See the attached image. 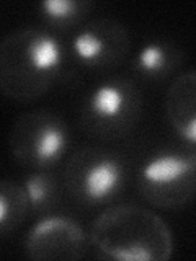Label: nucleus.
<instances>
[{
	"mask_svg": "<svg viewBox=\"0 0 196 261\" xmlns=\"http://www.w3.org/2000/svg\"><path fill=\"white\" fill-rule=\"evenodd\" d=\"M30 202L21 183L2 179L0 183V232L8 237L23 225L30 214Z\"/></svg>",
	"mask_w": 196,
	"mask_h": 261,
	"instance_id": "obj_13",
	"label": "nucleus"
},
{
	"mask_svg": "<svg viewBox=\"0 0 196 261\" xmlns=\"http://www.w3.org/2000/svg\"><path fill=\"white\" fill-rule=\"evenodd\" d=\"M183 61L185 54L175 43L167 39H151L139 47L133 65L139 77L157 82L172 75Z\"/></svg>",
	"mask_w": 196,
	"mask_h": 261,
	"instance_id": "obj_10",
	"label": "nucleus"
},
{
	"mask_svg": "<svg viewBox=\"0 0 196 261\" xmlns=\"http://www.w3.org/2000/svg\"><path fill=\"white\" fill-rule=\"evenodd\" d=\"M90 235L67 216H41L24 239V255L36 261L82 259L87 256Z\"/></svg>",
	"mask_w": 196,
	"mask_h": 261,
	"instance_id": "obj_8",
	"label": "nucleus"
},
{
	"mask_svg": "<svg viewBox=\"0 0 196 261\" xmlns=\"http://www.w3.org/2000/svg\"><path fill=\"white\" fill-rule=\"evenodd\" d=\"M126 179V159L102 147L74 152L64 170L65 190L82 206H103L114 201L125 190Z\"/></svg>",
	"mask_w": 196,
	"mask_h": 261,
	"instance_id": "obj_5",
	"label": "nucleus"
},
{
	"mask_svg": "<svg viewBox=\"0 0 196 261\" xmlns=\"http://www.w3.org/2000/svg\"><path fill=\"white\" fill-rule=\"evenodd\" d=\"M35 216H47L61 202V183L49 170H30L21 181Z\"/></svg>",
	"mask_w": 196,
	"mask_h": 261,
	"instance_id": "obj_11",
	"label": "nucleus"
},
{
	"mask_svg": "<svg viewBox=\"0 0 196 261\" xmlns=\"http://www.w3.org/2000/svg\"><path fill=\"white\" fill-rule=\"evenodd\" d=\"M65 47L47 28L27 27L10 31L0 44V88L13 101L43 96L61 75Z\"/></svg>",
	"mask_w": 196,
	"mask_h": 261,
	"instance_id": "obj_1",
	"label": "nucleus"
},
{
	"mask_svg": "<svg viewBox=\"0 0 196 261\" xmlns=\"http://www.w3.org/2000/svg\"><path fill=\"white\" fill-rule=\"evenodd\" d=\"M8 145L20 165L30 170H51L69 150L70 130L59 114L33 110L15 121Z\"/></svg>",
	"mask_w": 196,
	"mask_h": 261,
	"instance_id": "obj_6",
	"label": "nucleus"
},
{
	"mask_svg": "<svg viewBox=\"0 0 196 261\" xmlns=\"http://www.w3.org/2000/svg\"><path fill=\"white\" fill-rule=\"evenodd\" d=\"M92 8L93 2L88 0H43L38 5V12L47 30L69 31L79 30Z\"/></svg>",
	"mask_w": 196,
	"mask_h": 261,
	"instance_id": "obj_12",
	"label": "nucleus"
},
{
	"mask_svg": "<svg viewBox=\"0 0 196 261\" xmlns=\"http://www.w3.org/2000/svg\"><path fill=\"white\" fill-rule=\"evenodd\" d=\"M90 243L100 258L167 261L175 250L170 227L157 212L134 204L102 211L90 228Z\"/></svg>",
	"mask_w": 196,
	"mask_h": 261,
	"instance_id": "obj_2",
	"label": "nucleus"
},
{
	"mask_svg": "<svg viewBox=\"0 0 196 261\" xmlns=\"http://www.w3.org/2000/svg\"><path fill=\"white\" fill-rule=\"evenodd\" d=\"M137 191L157 209L186 206L196 196V147L154 152L137 170Z\"/></svg>",
	"mask_w": 196,
	"mask_h": 261,
	"instance_id": "obj_4",
	"label": "nucleus"
},
{
	"mask_svg": "<svg viewBox=\"0 0 196 261\" xmlns=\"http://www.w3.org/2000/svg\"><path fill=\"white\" fill-rule=\"evenodd\" d=\"M131 38L126 27L114 18H95L74 33L69 51L82 67L110 70L126 59Z\"/></svg>",
	"mask_w": 196,
	"mask_h": 261,
	"instance_id": "obj_7",
	"label": "nucleus"
},
{
	"mask_svg": "<svg viewBox=\"0 0 196 261\" xmlns=\"http://www.w3.org/2000/svg\"><path fill=\"white\" fill-rule=\"evenodd\" d=\"M142 92L129 77L113 75L88 90L80 106V126L105 141L128 136L141 119Z\"/></svg>",
	"mask_w": 196,
	"mask_h": 261,
	"instance_id": "obj_3",
	"label": "nucleus"
},
{
	"mask_svg": "<svg viewBox=\"0 0 196 261\" xmlns=\"http://www.w3.org/2000/svg\"><path fill=\"white\" fill-rule=\"evenodd\" d=\"M163 105L168 124L180 141L196 147V69L180 73L170 82Z\"/></svg>",
	"mask_w": 196,
	"mask_h": 261,
	"instance_id": "obj_9",
	"label": "nucleus"
}]
</instances>
